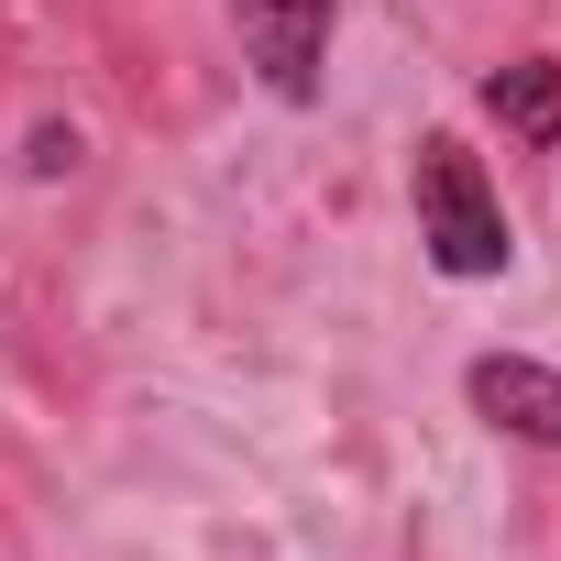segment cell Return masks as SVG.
I'll list each match as a JSON object with an SVG mask.
<instances>
[{"label": "cell", "mask_w": 561, "mask_h": 561, "mask_svg": "<svg viewBox=\"0 0 561 561\" xmlns=\"http://www.w3.org/2000/svg\"><path fill=\"white\" fill-rule=\"evenodd\" d=\"M484 111H495L506 133H528L539 154H561V56H517V67H495V78H484Z\"/></svg>", "instance_id": "277c9868"}, {"label": "cell", "mask_w": 561, "mask_h": 561, "mask_svg": "<svg viewBox=\"0 0 561 561\" xmlns=\"http://www.w3.org/2000/svg\"><path fill=\"white\" fill-rule=\"evenodd\" d=\"M331 12H342V0H231V34H242V56H253V78L275 100H320Z\"/></svg>", "instance_id": "7a4b0ae2"}, {"label": "cell", "mask_w": 561, "mask_h": 561, "mask_svg": "<svg viewBox=\"0 0 561 561\" xmlns=\"http://www.w3.org/2000/svg\"><path fill=\"white\" fill-rule=\"evenodd\" d=\"M408 187H419V242H430V264L440 275H462V287H484V275H506V198L484 187V154L462 144V133H430L419 144V165H408Z\"/></svg>", "instance_id": "6da1fadb"}, {"label": "cell", "mask_w": 561, "mask_h": 561, "mask_svg": "<svg viewBox=\"0 0 561 561\" xmlns=\"http://www.w3.org/2000/svg\"><path fill=\"white\" fill-rule=\"evenodd\" d=\"M462 397L484 430L528 440V451H561V364H528V353H473L462 364Z\"/></svg>", "instance_id": "3957f363"}]
</instances>
